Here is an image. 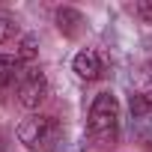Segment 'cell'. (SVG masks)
Masks as SVG:
<instances>
[{
	"mask_svg": "<svg viewBox=\"0 0 152 152\" xmlns=\"http://www.w3.org/2000/svg\"><path fill=\"white\" fill-rule=\"evenodd\" d=\"M18 96V104L27 107V110H36L45 99H48V78H45V72L36 69V66H27L24 69V78L15 90Z\"/></svg>",
	"mask_w": 152,
	"mask_h": 152,
	"instance_id": "3",
	"label": "cell"
},
{
	"mask_svg": "<svg viewBox=\"0 0 152 152\" xmlns=\"http://www.w3.org/2000/svg\"><path fill=\"white\" fill-rule=\"evenodd\" d=\"M54 18H57V27H60L63 36H78V33H81L84 15H81L78 9H72V6H60Z\"/></svg>",
	"mask_w": 152,
	"mask_h": 152,
	"instance_id": "6",
	"label": "cell"
},
{
	"mask_svg": "<svg viewBox=\"0 0 152 152\" xmlns=\"http://www.w3.org/2000/svg\"><path fill=\"white\" fill-rule=\"evenodd\" d=\"M72 69H75V75H78L81 81H96V78H102L104 63H102L99 51H93V48H84V51H78V54H75V60H72Z\"/></svg>",
	"mask_w": 152,
	"mask_h": 152,
	"instance_id": "5",
	"label": "cell"
},
{
	"mask_svg": "<svg viewBox=\"0 0 152 152\" xmlns=\"http://www.w3.org/2000/svg\"><path fill=\"white\" fill-rule=\"evenodd\" d=\"M24 63L12 54H0V102H6V96H12L24 78Z\"/></svg>",
	"mask_w": 152,
	"mask_h": 152,
	"instance_id": "4",
	"label": "cell"
},
{
	"mask_svg": "<svg viewBox=\"0 0 152 152\" xmlns=\"http://www.w3.org/2000/svg\"><path fill=\"white\" fill-rule=\"evenodd\" d=\"M131 110H134V113H152V84H149L140 96L131 99Z\"/></svg>",
	"mask_w": 152,
	"mask_h": 152,
	"instance_id": "7",
	"label": "cell"
},
{
	"mask_svg": "<svg viewBox=\"0 0 152 152\" xmlns=\"http://www.w3.org/2000/svg\"><path fill=\"white\" fill-rule=\"evenodd\" d=\"M63 128L54 116H45V113H30L21 125H18V140L33 149V152H51L60 140Z\"/></svg>",
	"mask_w": 152,
	"mask_h": 152,
	"instance_id": "2",
	"label": "cell"
},
{
	"mask_svg": "<svg viewBox=\"0 0 152 152\" xmlns=\"http://www.w3.org/2000/svg\"><path fill=\"white\" fill-rule=\"evenodd\" d=\"M134 9H137L140 18H146V21L152 24V3H140V6H134Z\"/></svg>",
	"mask_w": 152,
	"mask_h": 152,
	"instance_id": "9",
	"label": "cell"
},
{
	"mask_svg": "<svg viewBox=\"0 0 152 152\" xmlns=\"http://www.w3.org/2000/svg\"><path fill=\"white\" fill-rule=\"evenodd\" d=\"M15 33H18V24H15L12 18H6V15H0V45L9 42Z\"/></svg>",
	"mask_w": 152,
	"mask_h": 152,
	"instance_id": "8",
	"label": "cell"
},
{
	"mask_svg": "<svg viewBox=\"0 0 152 152\" xmlns=\"http://www.w3.org/2000/svg\"><path fill=\"white\" fill-rule=\"evenodd\" d=\"M119 137V102L110 90L99 93L90 104L87 113V137H84V152H99L107 149Z\"/></svg>",
	"mask_w": 152,
	"mask_h": 152,
	"instance_id": "1",
	"label": "cell"
}]
</instances>
